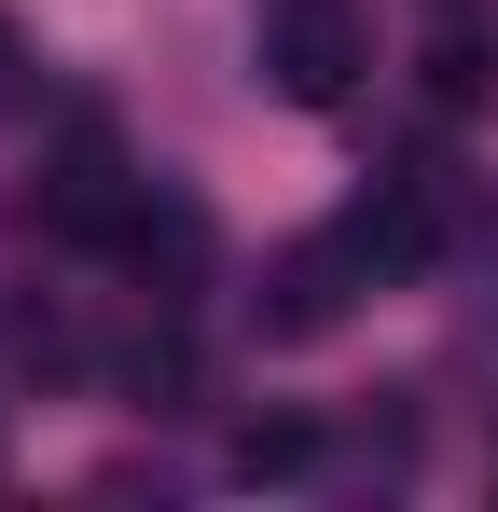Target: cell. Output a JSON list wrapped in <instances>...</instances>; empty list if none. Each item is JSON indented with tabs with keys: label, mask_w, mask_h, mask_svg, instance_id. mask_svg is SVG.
<instances>
[{
	"label": "cell",
	"mask_w": 498,
	"mask_h": 512,
	"mask_svg": "<svg viewBox=\"0 0 498 512\" xmlns=\"http://www.w3.org/2000/svg\"><path fill=\"white\" fill-rule=\"evenodd\" d=\"M263 70H277V97L332 111V97H346V70H360V28H346V0H277V42H263Z\"/></svg>",
	"instance_id": "6da1fadb"
},
{
	"label": "cell",
	"mask_w": 498,
	"mask_h": 512,
	"mask_svg": "<svg viewBox=\"0 0 498 512\" xmlns=\"http://www.w3.org/2000/svg\"><path fill=\"white\" fill-rule=\"evenodd\" d=\"M360 277H374L360 236H305V250H277V277H263V333H332Z\"/></svg>",
	"instance_id": "7a4b0ae2"
},
{
	"label": "cell",
	"mask_w": 498,
	"mask_h": 512,
	"mask_svg": "<svg viewBox=\"0 0 498 512\" xmlns=\"http://www.w3.org/2000/svg\"><path fill=\"white\" fill-rule=\"evenodd\" d=\"M42 222H56V236H83V250H139V222H153V194H139V180L111 167L97 139H83L70 167H56V194H42Z\"/></svg>",
	"instance_id": "3957f363"
},
{
	"label": "cell",
	"mask_w": 498,
	"mask_h": 512,
	"mask_svg": "<svg viewBox=\"0 0 498 512\" xmlns=\"http://www.w3.org/2000/svg\"><path fill=\"white\" fill-rule=\"evenodd\" d=\"M236 471H249V485H291V471H319V429H305V416H249V429H236Z\"/></svg>",
	"instance_id": "277c9868"
},
{
	"label": "cell",
	"mask_w": 498,
	"mask_h": 512,
	"mask_svg": "<svg viewBox=\"0 0 498 512\" xmlns=\"http://www.w3.org/2000/svg\"><path fill=\"white\" fill-rule=\"evenodd\" d=\"M125 402L180 416V402H194V346H180V333H139V346H125Z\"/></svg>",
	"instance_id": "5b68a950"
},
{
	"label": "cell",
	"mask_w": 498,
	"mask_h": 512,
	"mask_svg": "<svg viewBox=\"0 0 498 512\" xmlns=\"http://www.w3.org/2000/svg\"><path fill=\"white\" fill-rule=\"evenodd\" d=\"M429 97H443V111H471V97H485V42H471V28H443V42H429Z\"/></svg>",
	"instance_id": "8992f818"
}]
</instances>
